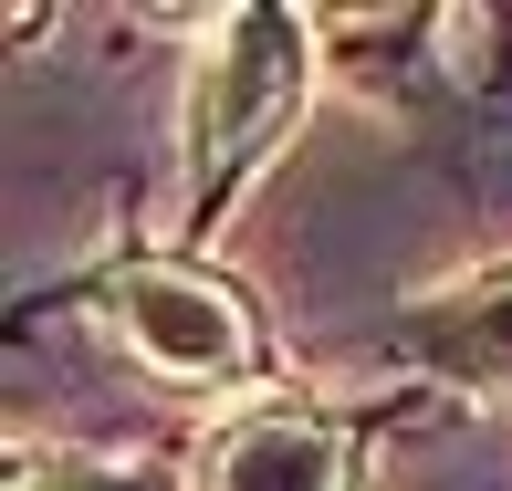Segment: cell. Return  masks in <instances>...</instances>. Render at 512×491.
Here are the masks:
<instances>
[{"label":"cell","instance_id":"cell-1","mask_svg":"<svg viewBox=\"0 0 512 491\" xmlns=\"http://www.w3.org/2000/svg\"><path fill=\"white\" fill-rule=\"evenodd\" d=\"M314 84V32L293 11H230L209 32L199 63V105H189V157H199V189H230L272 136L293 126Z\"/></svg>","mask_w":512,"mask_h":491},{"label":"cell","instance_id":"cell-2","mask_svg":"<svg viewBox=\"0 0 512 491\" xmlns=\"http://www.w3.org/2000/svg\"><path fill=\"white\" fill-rule=\"evenodd\" d=\"M105 324L126 335V356L157 366L168 387H220V377H241V366H251V324H241V303H230L220 283H199V272H178V262H136V272H115Z\"/></svg>","mask_w":512,"mask_h":491},{"label":"cell","instance_id":"cell-3","mask_svg":"<svg viewBox=\"0 0 512 491\" xmlns=\"http://www.w3.org/2000/svg\"><path fill=\"white\" fill-rule=\"evenodd\" d=\"M199 491H356L345 439L304 408H262L199 460Z\"/></svg>","mask_w":512,"mask_h":491},{"label":"cell","instance_id":"cell-4","mask_svg":"<svg viewBox=\"0 0 512 491\" xmlns=\"http://www.w3.org/2000/svg\"><path fill=\"white\" fill-rule=\"evenodd\" d=\"M408 356H429L439 377H460V387L512 397V272H481V283L418 303L408 314Z\"/></svg>","mask_w":512,"mask_h":491},{"label":"cell","instance_id":"cell-5","mask_svg":"<svg viewBox=\"0 0 512 491\" xmlns=\"http://www.w3.org/2000/svg\"><path fill=\"white\" fill-rule=\"evenodd\" d=\"M11 491H157L147 471H21Z\"/></svg>","mask_w":512,"mask_h":491}]
</instances>
